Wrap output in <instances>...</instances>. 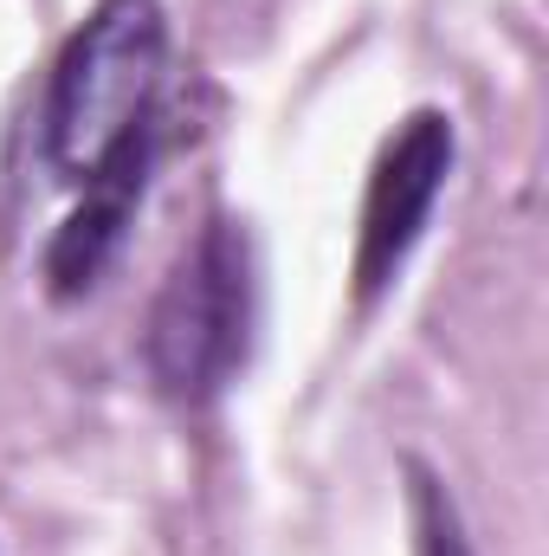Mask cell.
Returning <instances> with one entry per match:
<instances>
[{"label": "cell", "instance_id": "3957f363", "mask_svg": "<svg viewBox=\"0 0 549 556\" xmlns=\"http://www.w3.org/2000/svg\"><path fill=\"white\" fill-rule=\"evenodd\" d=\"M452 155H459V137H452V117L446 111H413L395 137L382 142L375 168H369V188H362V220H356V260H349V278H356V304L369 311L401 266L413 260L439 194H446V175H452Z\"/></svg>", "mask_w": 549, "mask_h": 556}, {"label": "cell", "instance_id": "6da1fadb", "mask_svg": "<svg viewBox=\"0 0 549 556\" xmlns=\"http://www.w3.org/2000/svg\"><path fill=\"white\" fill-rule=\"evenodd\" d=\"M168 13L162 0H98L52 59L39 155L65 188H85L117 149L162 130Z\"/></svg>", "mask_w": 549, "mask_h": 556}, {"label": "cell", "instance_id": "7a4b0ae2", "mask_svg": "<svg viewBox=\"0 0 549 556\" xmlns=\"http://www.w3.org/2000/svg\"><path fill=\"white\" fill-rule=\"evenodd\" d=\"M253 330H259L253 233L233 214H207L201 233L175 253L142 324V363L155 395L175 408L220 402L253 356Z\"/></svg>", "mask_w": 549, "mask_h": 556}, {"label": "cell", "instance_id": "277c9868", "mask_svg": "<svg viewBox=\"0 0 549 556\" xmlns=\"http://www.w3.org/2000/svg\"><path fill=\"white\" fill-rule=\"evenodd\" d=\"M155 155H162V130H149V137H137L130 149H117V155L78 188V207L65 214V227H59L52 247H46V291H52V298H85L98 278L111 273V260L124 253V233H130V220H137L142 194H149Z\"/></svg>", "mask_w": 549, "mask_h": 556}, {"label": "cell", "instance_id": "5b68a950", "mask_svg": "<svg viewBox=\"0 0 549 556\" xmlns=\"http://www.w3.org/2000/svg\"><path fill=\"white\" fill-rule=\"evenodd\" d=\"M408 498H413V551L420 556H478L472 538H465L459 498L446 492V479L426 459H408Z\"/></svg>", "mask_w": 549, "mask_h": 556}]
</instances>
